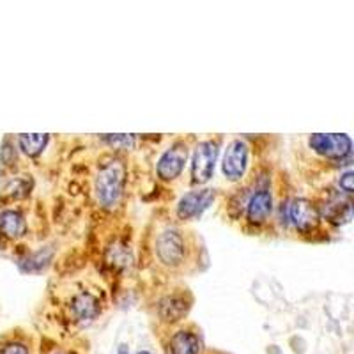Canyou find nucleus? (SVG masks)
Returning <instances> with one entry per match:
<instances>
[{"mask_svg": "<svg viewBox=\"0 0 354 354\" xmlns=\"http://www.w3.org/2000/svg\"><path fill=\"white\" fill-rule=\"evenodd\" d=\"M126 183V167L122 161L110 160L101 165L96 176V197L101 205L113 207L119 202Z\"/></svg>", "mask_w": 354, "mask_h": 354, "instance_id": "obj_1", "label": "nucleus"}, {"mask_svg": "<svg viewBox=\"0 0 354 354\" xmlns=\"http://www.w3.org/2000/svg\"><path fill=\"white\" fill-rule=\"evenodd\" d=\"M218 156V144L213 140L202 142L197 145L194 154V163H192V176L194 183L204 185L211 179L214 172V163Z\"/></svg>", "mask_w": 354, "mask_h": 354, "instance_id": "obj_2", "label": "nucleus"}, {"mask_svg": "<svg viewBox=\"0 0 354 354\" xmlns=\"http://www.w3.org/2000/svg\"><path fill=\"white\" fill-rule=\"evenodd\" d=\"M310 147L321 156L331 158V160H340L351 153V138L347 135H312L308 140Z\"/></svg>", "mask_w": 354, "mask_h": 354, "instance_id": "obj_3", "label": "nucleus"}, {"mask_svg": "<svg viewBox=\"0 0 354 354\" xmlns=\"http://www.w3.org/2000/svg\"><path fill=\"white\" fill-rule=\"evenodd\" d=\"M158 257L163 264L177 266L185 257V241L183 236L176 229H167L158 236L156 241Z\"/></svg>", "mask_w": 354, "mask_h": 354, "instance_id": "obj_4", "label": "nucleus"}, {"mask_svg": "<svg viewBox=\"0 0 354 354\" xmlns=\"http://www.w3.org/2000/svg\"><path fill=\"white\" fill-rule=\"evenodd\" d=\"M286 218L294 229L301 230V232L314 229L319 221L315 207L305 198H290L286 204Z\"/></svg>", "mask_w": 354, "mask_h": 354, "instance_id": "obj_5", "label": "nucleus"}, {"mask_svg": "<svg viewBox=\"0 0 354 354\" xmlns=\"http://www.w3.org/2000/svg\"><path fill=\"white\" fill-rule=\"evenodd\" d=\"M246 165H248V145L243 140H232L229 144L223 156V176L229 181H239L245 176Z\"/></svg>", "mask_w": 354, "mask_h": 354, "instance_id": "obj_6", "label": "nucleus"}, {"mask_svg": "<svg viewBox=\"0 0 354 354\" xmlns=\"http://www.w3.org/2000/svg\"><path fill=\"white\" fill-rule=\"evenodd\" d=\"M214 201L213 189H195L189 192L177 204V214L183 220H192L204 213Z\"/></svg>", "mask_w": 354, "mask_h": 354, "instance_id": "obj_7", "label": "nucleus"}, {"mask_svg": "<svg viewBox=\"0 0 354 354\" xmlns=\"http://www.w3.org/2000/svg\"><path fill=\"white\" fill-rule=\"evenodd\" d=\"M186 158H188V149H186L185 144L172 145L170 149L161 154L160 161H158V176L165 181L176 179L185 169Z\"/></svg>", "mask_w": 354, "mask_h": 354, "instance_id": "obj_8", "label": "nucleus"}, {"mask_svg": "<svg viewBox=\"0 0 354 354\" xmlns=\"http://www.w3.org/2000/svg\"><path fill=\"white\" fill-rule=\"evenodd\" d=\"M273 209V197L268 189H259L252 195L248 205H246V216H248L250 223H264L268 216L271 214Z\"/></svg>", "mask_w": 354, "mask_h": 354, "instance_id": "obj_9", "label": "nucleus"}, {"mask_svg": "<svg viewBox=\"0 0 354 354\" xmlns=\"http://www.w3.org/2000/svg\"><path fill=\"white\" fill-rule=\"evenodd\" d=\"M27 232V223L18 211H2L0 213V234L9 239L21 238Z\"/></svg>", "mask_w": 354, "mask_h": 354, "instance_id": "obj_10", "label": "nucleus"}, {"mask_svg": "<svg viewBox=\"0 0 354 354\" xmlns=\"http://www.w3.org/2000/svg\"><path fill=\"white\" fill-rule=\"evenodd\" d=\"M73 314L78 321H93L100 314V303L93 294L82 292L73 299Z\"/></svg>", "mask_w": 354, "mask_h": 354, "instance_id": "obj_11", "label": "nucleus"}, {"mask_svg": "<svg viewBox=\"0 0 354 354\" xmlns=\"http://www.w3.org/2000/svg\"><path fill=\"white\" fill-rule=\"evenodd\" d=\"M172 354H197L201 351L198 337L192 331H177L170 340Z\"/></svg>", "mask_w": 354, "mask_h": 354, "instance_id": "obj_12", "label": "nucleus"}, {"mask_svg": "<svg viewBox=\"0 0 354 354\" xmlns=\"http://www.w3.org/2000/svg\"><path fill=\"white\" fill-rule=\"evenodd\" d=\"M48 144V135L43 133H30V135H20V147L27 156H37Z\"/></svg>", "mask_w": 354, "mask_h": 354, "instance_id": "obj_13", "label": "nucleus"}, {"mask_svg": "<svg viewBox=\"0 0 354 354\" xmlns=\"http://www.w3.org/2000/svg\"><path fill=\"white\" fill-rule=\"evenodd\" d=\"M324 216L333 223H346L353 216L351 202H331L324 207Z\"/></svg>", "mask_w": 354, "mask_h": 354, "instance_id": "obj_14", "label": "nucleus"}, {"mask_svg": "<svg viewBox=\"0 0 354 354\" xmlns=\"http://www.w3.org/2000/svg\"><path fill=\"white\" fill-rule=\"evenodd\" d=\"M186 310H188V306H186V303L183 299L169 298L163 301L160 312L161 317L165 319V321H179L186 314Z\"/></svg>", "mask_w": 354, "mask_h": 354, "instance_id": "obj_15", "label": "nucleus"}, {"mask_svg": "<svg viewBox=\"0 0 354 354\" xmlns=\"http://www.w3.org/2000/svg\"><path fill=\"white\" fill-rule=\"evenodd\" d=\"M52 257V250H39L36 254H32L30 257H27L25 261L20 262V268L27 273H37L46 266V262Z\"/></svg>", "mask_w": 354, "mask_h": 354, "instance_id": "obj_16", "label": "nucleus"}, {"mask_svg": "<svg viewBox=\"0 0 354 354\" xmlns=\"http://www.w3.org/2000/svg\"><path fill=\"white\" fill-rule=\"evenodd\" d=\"M103 140L112 145L113 149H131L135 144V138L131 135H106Z\"/></svg>", "mask_w": 354, "mask_h": 354, "instance_id": "obj_17", "label": "nucleus"}, {"mask_svg": "<svg viewBox=\"0 0 354 354\" xmlns=\"http://www.w3.org/2000/svg\"><path fill=\"white\" fill-rule=\"evenodd\" d=\"M353 181H354L353 170H347V172L340 177V183H338V185H340V188H342L346 194H353V189H354Z\"/></svg>", "mask_w": 354, "mask_h": 354, "instance_id": "obj_18", "label": "nucleus"}, {"mask_svg": "<svg viewBox=\"0 0 354 354\" xmlns=\"http://www.w3.org/2000/svg\"><path fill=\"white\" fill-rule=\"evenodd\" d=\"M0 354H28V351L21 344H9V346L0 351Z\"/></svg>", "mask_w": 354, "mask_h": 354, "instance_id": "obj_19", "label": "nucleus"}, {"mask_svg": "<svg viewBox=\"0 0 354 354\" xmlns=\"http://www.w3.org/2000/svg\"><path fill=\"white\" fill-rule=\"evenodd\" d=\"M137 354H149L147 351H142V353H137Z\"/></svg>", "mask_w": 354, "mask_h": 354, "instance_id": "obj_20", "label": "nucleus"}, {"mask_svg": "<svg viewBox=\"0 0 354 354\" xmlns=\"http://www.w3.org/2000/svg\"><path fill=\"white\" fill-rule=\"evenodd\" d=\"M59 354H62V353H59Z\"/></svg>", "mask_w": 354, "mask_h": 354, "instance_id": "obj_21", "label": "nucleus"}]
</instances>
